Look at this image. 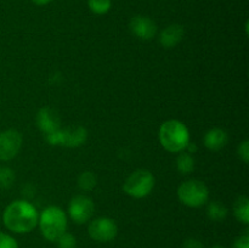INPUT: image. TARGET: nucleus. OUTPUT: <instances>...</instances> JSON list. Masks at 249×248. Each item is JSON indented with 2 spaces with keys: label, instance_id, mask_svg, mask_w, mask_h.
I'll return each instance as SVG.
<instances>
[{
  "label": "nucleus",
  "instance_id": "nucleus-1",
  "mask_svg": "<svg viewBox=\"0 0 249 248\" xmlns=\"http://www.w3.org/2000/svg\"><path fill=\"white\" fill-rule=\"evenodd\" d=\"M39 213L36 207L26 199L12 201L2 213L5 228L14 233H29L38 226Z\"/></svg>",
  "mask_w": 249,
  "mask_h": 248
},
{
  "label": "nucleus",
  "instance_id": "nucleus-2",
  "mask_svg": "<svg viewBox=\"0 0 249 248\" xmlns=\"http://www.w3.org/2000/svg\"><path fill=\"white\" fill-rule=\"evenodd\" d=\"M158 140L165 151L180 153L186 150L190 142L189 129L179 119H168L160 126Z\"/></svg>",
  "mask_w": 249,
  "mask_h": 248
},
{
  "label": "nucleus",
  "instance_id": "nucleus-3",
  "mask_svg": "<svg viewBox=\"0 0 249 248\" xmlns=\"http://www.w3.org/2000/svg\"><path fill=\"white\" fill-rule=\"evenodd\" d=\"M38 225L41 235L46 241L56 242V240L67 231V214L60 207L49 206L39 214Z\"/></svg>",
  "mask_w": 249,
  "mask_h": 248
},
{
  "label": "nucleus",
  "instance_id": "nucleus-4",
  "mask_svg": "<svg viewBox=\"0 0 249 248\" xmlns=\"http://www.w3.org/2000/svg\"><path fill=\"white\" fill-rule=\"evenodd\" d=\"M156 179L152 172L148 169H136L125 179L123 184V191L128 196L135 199L147 197L155 187Z\"/></svg>",
  "mask_w": 249,
  "mask_h": 248
},
{
  "label": "nucleus",
  "instance_id": "nucleus-5",
  "mask_svg": "<svg viewBox=\"0 0 249 248\" xmlns=\"http://www.w3.org/2000/svg\"><path fill=\"white\" fill-rule=\"evenodd\" d=\"M178 198L184 206L190 208H199L209 199V190L203 181L190 179L178 187Z\"/></svg>",
  "mask_w": 249,
  "mask_h": 248
},
{
  "label": "nucleus",
  "instance_id": "nucleus-6",
  "mask_svg": "<svg viewBox=\"0 0 249 248\" xmlns=\"http://www.w3.org/2000/svg\"><path fill=\"white\" fill-rule=\"evenodd\" d=\"M46 141L51 146H62V147L75 148L84 145L88 139V131L84 126H67L60 128L53 133L45 135Z\"/></svg>",
  "mask_w": 249,
  "mask_h": 248
},
{
  "label": "nucleus",
  "instance_id": "nucleus-7",
  "mask_svg": "<svg viewBox=\"0 0 249 248\" xmlns=\"http://www.w3.org/2000/svg\"><path fill=\"white\" fill-rule=\"evenodd\" d=\"M88 233L90 238L96 242H111L118 235V225L113 219L100 216V218L90 220L88 225Z\"/></svg>",
  "mask_w": 249,
  "mask_h": 248
},
{
  "label": "nucleus",
  "instance_id": "nucleus-8",
  "mask_svg": "<svg viewBox=\"0 0 249 248\" xmlns=\"http://www.w3.org/2000/svg\"><path fill=\"white\" fill-rule=\"evenodd\" d=\"M68 215L78 225L91 220L95 213V204L90 197L85 195H77L68 203Z\"/></svg>",
  "mask_w": 249,
  "mask_h": 248
},
{
  "label": "nucleus",
  "instance_id": "nucleus-9",
  "mask_svg": "<svg viewBox=\"0 0 249 248\" xmlns=\"http://www.w3.org/2000/svg\"><path fill=\"white\" fill-rule=\"evenodd\" d=\"M22 142L23 138L19 131L15 129L0 131V160L7 162L14 159L21 151Z\"/></svg>",
  "mask_w": 249,
  "mask_h": 248
},
{
  "label": "nucleus",
  "instance_id": "nucleus-10",
  "mask_svg": "<svg viewBox=\"0 0 249 248\" xmlns=\"http://www.w3.org/2000/svg\"><path fill=\"white\" fill-rule=\"evenodd\" d=\"M131 33L140 40H151L157 34V24L152 18L142 15H136L129 23Z\"/></svg>",
  "mask_w": 249,
  "mask_h": 248
},
{
  "label": "nucleus",
  "instance_id": "nucleus-11",
  "mask_svg": "<svg viewBox=\"0 0 249 248\" xmlns=\"http://www.w3.org/2000/svg\"><path fill=\"white\" fill-rule=\"evenodd\" d=\"M36 124L41 133L48 135L61 128V118L55 109L50 107H43L36 113Z\"/></svg>",
  "mask_w": 249,
  "mask_h": 248
},
{
  "label": "nucleus",
  "instance_id": "nucleus-12",
  "mask_svg": "<svg viewBox=\"0 0 249 248\" xmlns=\"http://www.w3.org/2000/svg\"><path fill=\"white\" fill-rule=\"evenodd\" d=\"M185 29L181 24H169L162 29V32L158 35L160 44L165 49H173L184 39Z\"/></svg>",
  "mask_w": 249,
  "mask_h": 248
},
{
  "label": "nucleus",
  "instance_id": "nucleus-13",
  "mask_svg": "<svg viewBox=\"0 0 249 248\" xmlns=\"http://www.w3.org/2000/svg\"><path fill=\"white\" fill-rule=\"evenodd\" d=\"M228 133L221 128L209 129L203 136V143L206 148H208L209 151H213V152L223 150L226 143H228Z\"/></svg>",
  "mask_w": 249,
  "mask_h": 248
},
{
  "label": "nucleus",
  "instance_id": "nucleus-14",
  "mask_svg": "<svg viewBox=\"0 0 249 248\" xmlns=\"http://www.w3.org/2000/svg\"><path fill=\"white\" fill-rule=\"evenodd\" d=\"M233 215L243 225L249 224V199L247 196H240L233 203Z\"/></svg>",
  "mask_w": 249,
  "mask_h": 248
},
{
  "label": "nucleus",
  "instance_id": "nucleus-15",
  "mask_svg": "<svg viewBox=\"0 0 249 248\" xmlns=\"http://www.w3.org/2000/svg\"><path fill=\"white\" fill-rule=\"evenodd\" d=\"M207 216L213 221H223L228 216V208L219 201H212L207 204Z\"/></svg>",
  "mask_w": 249,
  "mask_h": 248
},
{
  "label": "nucleus",
  "instance_id": "nucleus-16",
  "mask_svg": "<svg viewBox=\"0 0 249 248\" xmlns=\"http://www.w3.org/2000/svg\"><path fill=\"white\" fill-rule=\"evenodd\" d=\"M177 169L181 174H190L195 169V158L189 152H180L177 157Z\"/></svg>",
  "mask_w": 249,
  "mask_h": 248
},
{
  "label": "nucleus",
  "instance_id": "nucleus-17",
  "mask_svg": "<svg viewBox=\"0 0 249 248\" xmlns=\"http://www.w3.org/2000/svg\"><path fill=\"white\" fill-rule=\"evenodd\" d=\"M96 185H97L96 175H95L92 172H90V170H85V172H83L82 174L79 175V177H78V186H79V189L82 190V191H85V192L92 191V190L96 187Z\"/></svg>",
  "mask_w": 249,
  "mask_h": 248
},
{
  "label": "nucleus",
  "instance_id": "nucleus-18",
  "mask_svg": "<svg viewBox=\"0 0 249 248\" xmlns=\"http://www.w3.org/2000/svg\"><path fill=\"white\" fill-rule=\"evenodd\" d=\"M90 11L96 15H105L111 10L112 0H88Z\"/></svg>",
  "mask_w": 249,
  "mask_h": 248
},
{
  "label": "nucleus",
  "instance_id": "nucleus-19",
  "mask_svg": "<svg viewBox=\"0 0 249 248\" xmlns=\"http://www.w3.org/2000/svg\"><path fill=\"white\" fill-rule=\"evenodd\" d=\"M15 172L9 167H0V187L10 189L15 182Z\"/></svg>",
  "mask_w": 249,
  "mask_h": 248
},
{
  "label": "nucleus",
  "instance_id": "nucleus-20",
  "mask_svg": "<svg viewBox=\"0 0 249 248\" xmlns=\"http://www.w3.org/2000/svg\"><path fill=\"white\" fill-rule=\"evenodd\" d=\"M56 242H57L58 248H77V238H75L73 233L67 232V231L62 233L56 240Z\"/></svg>",
  "mask_w": 249,
  "mask_h": 248
},
{
  "label": "nucleus",
  "instance_id": "nucleus-21",
  "mask_svg": "<svg viewBox=\"0 0 249 248\" xmlns=\"http://www.w3.org/2000/svg\"><path fill=\"white\" fill-rule=\"evenodd\" d=\"M0 248H18V242L11 235L0 231Z\"/></svg>",
  "mask_w": 249,
  "mask_h": 248
},
{
  "label": "nucleus",
  "instance_id": "nucleus-22",
  "mask_svg": "<svg viewBox=\"0 0 249 248\" xmlns=\"http://www.w3.org/2000/svg\"><path fill=\"white\" fill-rule=\"evenodd\" d=\"M237 152H238V157L241 158L245 164H248L249 162V141L248 140H243L242 142L240 143L237 148Z\"/></svg>",
  "mask_w": 249,
  "mask_h": 248
},
{
  "label": "nucleus",
  "instance_id": "nucleus-23",
  "mask_svg": "<svg viewBox=\"0 0 249 248\" xmlns=\"http://www.w3.org/2000/svg\"><path fill=\"white\" fill-rule=\"evenodd\" d=\"M232 248H249V233L247 231L233 241Z\"/></svg>",
  "mask_w": 249,
  "mask_h": 248
},
{
  "label": "nucleus",
  "instance_id": "nucleus-24",
  "mask_svg": "<svg viewBox=\"0 0 249 248\" xmlns=\"http://www.w3.org/2000/svg\"><path fill=\"white\" fill-rule=\"evenodd\" d=\"M182 248H204V245L201 240H198V238L190 237L184 241Z\"/></svg>",
  "mask_w": 249,
  "mask_h": 248
},
{
  "label": "nucleus",
  "instance_id": "nucleus-25",
  "mask_svg": "<svg viewBox=\"0 0 249 248\" xmlns=\"http://www.w3.org/2000/svg\"><path fill=\"white\" fill-rule=\"evenodd\" d=\"M32 2H33L34 5H36V6H45V5L50 4L53 0H31Z\"/></svg>",
  "mask_w": 249,
  "mask_h": 248
},
{
  "label": "nucleus",
  "instance_id": "nucleus-26",
  "mask_svg": "<svg viewBox=\"0 0 249 248\" xmlns=\"http://www.w3.org/2000/svg\"><path fill=\"white\" fill-rule=\"evenodd\" d=\"M186 150H187V152L191 153V155H192V153H195L197 150H198V147H197L196 143L191 142V141H190L189 145H187V147H186Z\"/></svg>",
  "mask_w": 249,
  "mask_h": 248
},
{
  "label": "nucleus",
  "instance_id": "nucleus-27",
  "mask_svg": "<svg viewBox=\"0 0 249 248\" xmlns=\"http://www.w3.org/2000/svg\"><path fill=\"white\" fill-rule=\"evenodd\" d=\"M211 248H226V247H224V246H221V245H214V246H212Z\"/></svg>",
  "mask_w": 249,
  "mask_h": 248
}]
</instances>
